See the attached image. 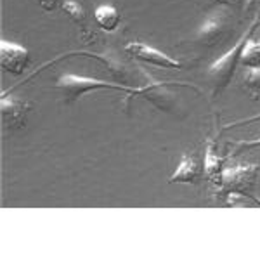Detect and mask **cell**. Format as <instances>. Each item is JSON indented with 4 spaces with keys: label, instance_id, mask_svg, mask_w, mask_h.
<instances>
[{
    "label": "cell",
    "instance_id": "5b68a950",
    "mask_svg": "<svg viewBox=\"0 0 260 260\" xmlns=\"http://www.w3.org/2000/svg\"><path fill=\"white\" fill-rule=\"evenodd\" d=\"M0 64L11 75H23L30 64V50L9 40H0Z\"/></svg>",
    "mask_w": 260,
    "mask_h": 260
},
{
    "label": "cell",
    "instance_id": "3957f363",
    "mask_svg": "<svg viewBox=\"0 0 260 260\" xmlns=\"http://www.w3.org/2000/svg\"><path fill=\"white\" fill-rule=\"evenodd\" d=\"M56 89L62 90L64 98L68 103H73L78 98H82L83 94L90 90L98 89H116V90H127L130 94H137V92H144L142 89H134L128 85H121V83H110L103 80H94L89 77H78V75H62L59 80L56 82Z\"/></svg>",
    "mask_w": 260,
    "mask_h": 260
},
{
    "label": "cell",
    "instance_id": "6da1fadb",
    "mask_svg": "<svg viewBox=\"0 0 260 260\" xmlns=\"http://www.w3.org/2000/svg\"><path fill=\"white\" fill-rule=\"evenodd\" d=\"M257 177H258L257 163H238V165L222 170V177L217 192L229 196V198H234V196H248V198L255 200L253 186ZM255 201L260 203V200Z\"/></svg>",
    "mask_w": 260,
    "mask_h": 260
},
{
    "label": "cell",
    "instance_id": "8992f818",
    "mask_svg": "<svg viewBox=\"0 0 260 260\" xmlns=\"http://www.w3.org/2000/svg\"><path fill=\"white\" fill-rule=\"evenodd\" d=\"M125 50L134 56L136 59H141L144 62H149L153 66H158V68L163 70H180L182 68V62L170 57L169 54L161 52V50L151 47L148 44H142V42H130V44L125 45Z\"/></svg>",
    "mask_w": 260,
    "mask_h": 260
},
{
    "label": "cell",
    "instance_id": "9c48e42d",
    "mask_svg": "<svg viewBox=\"0 0 260 260\" xmlns=\"http://www.w3.org/2000/svg\"><path fill=\"white\" fill-rule=\"evenodd\" d=\"M222 158L215 153V142L208 141L207 148H205V175L212 180L213 184L219 186L222 177Z\"/></svg>",
    "mask_w": 260,
    "mask_h": 260
},
{
    "label": "cell",
    "instance_id": "8fae6325",
    "mask_svg": "<svg viewBox=\"0 0 260 260\" xmlns=\"http://www.w3.org/2000/svg\"><path fill=\"white\" fill-rule=\"evenodd\" d=\"M62 11L66 12V16L73 21V23L80 24L82 31H83V37L85 39H89L90 33H89V28H87V14H85V9L80 6L78 2H73V0H64V2L61 4Z\"/></svg>",
    "mask_w": 260,
    "mask_h": 260
},
{
    "label": "cell",
    "instance_id": "30bf717a",
    "mask_svg": "<svg viewBox=\"0 0 260 260\" xmlns=\"http://www.w3.org/2000/svg\"><path fill=\"white\" fill-rule=\"evenodd\" d=\"M94 19L101 30H104L108 33L115 31L121 23L120 12L113 6H99L98 9L94 11Z\"/></svg>",
    "mask_w": 260,
    "mask_h": 260
},
{
    "label": "cell",
    "instance_id": "5bb4252c",
    "mask_svg": "<svg viewBox=\"0 0 260 260\" xmlns=\"http://www.w3.org/2000/svg\"><path fill=\"white\" fill-rule=\"evenodd\" d=\"M44 11H54L57 7V0H35Z\"/></svg>",
    "mask_w": 260,
    "mask_h": 260
},
{
    "label": "cell",
    "instance_id": "4fadbf2b",
    "mask_svg": "<svg viewBox=\"0 0 260 260\" xmlns=\"http://www.w3.org/2000/svg\"><path fill=\"white\" fill-rule=\"evenodd\" d=\"M245 83L248 89H251L253 92H260V68H255V70H250L245 77Z\"/></svg>",
    "mask_w": 260,
    "mask_h": 260
},
{
    "label": "cell",
    "instance_id": "e0dca14e",
    "mask_svg": "<svg viewBox=\"0 0 260 260\" xmlns=\"http://www.w3.org/2000/svg\"><path fill=\"white\" fill-rule=\"evenodd\" d=\"M257 120H260V115L251 116V118H245V120H238V121H234V123H229V125H225L224 130H228L231 127H236V125H240V123H251V121H257Z\"/></svg>",
    "mask_w": 260,
    "mask_h": 260
},
{
    "label": "cell",
    "instance_id": "7a4b0ae2",
    "mask_svg": "<svg viewBox=\"0 0 260 260\" xmlns=\"http://www.w3.org/2000/svg\"><path fill=\"white\" fill-rule=\"evenodd\" d=\"M255 28V23L250 26V30L241 37L236 44L233 45V49H229L228 52L224 54L222 57H219L213 64L208 68V78L212 82V87H213V94H220L225 87L229 85L231 80H233L234 73H236V68L240 64V57H241V50H243V45H245L246 39L250 37V33L253 31Z\"/></svg>",
    "mask_w": 260,
    "mask_h": 260
},
{
    "label": "cell",
    "instance_id": "ba28073f",
    "mask_svg": "<svg viewBox=\"0 0 260 260\" xmlns=\"http://www.w3.org/2000/svg\"><path fill=\"white\" fill-rule=\"evenodd\" d=\"M201 179V167L194 154H182L177 169L169 179L170 184H198Z\"/></svg>",
    "mask_w": 260,
    "mask_h": 260
},
{
    "label": "cell",
    "instance_id": "277c9868",
    "mask_svg": "<svg viewBox=\"0 0 260 260\" xmlns=\"http://www.w3.org/2000/svg\"><path fill=\"white\" fill-rule=\"evenodd\" d=\"M234 24L228 14L219 12L215 16H210L196 31V40L201 42L207 47H217L224 44L225 40L233 35Z\"/></svg>",
    "mask_w": 260,
    "mask_h": 260
},
{
    "label": "cell",
    "instance_id": "7c38bea8",
    "mask_svg": "<svg viewBox=\"0 0 260 260\" xmlns=\"http://www.w3.org/2000/svg\"><path fill=\"white\" fill-rule=\"evenodd\" d=\"M240 62L250 70L260 68V42L251 40L250 37L246 39L245 45H243V50H241Z\"/></svg>",
    "mask_w": 260,
    "mask_h": 260
},
{
    "label": "cell",
    "instance_id": "2e32d148",
    "mask_svg": "<svg viewBox=\"0 0 260 260\" xmlns=\"http://www.w3.org/2000/svg\"><path fill=\"white\" fill-rule=\"evenodd\" d=\"M207 2H212V4H220V6H231V7H236V6H240L241 2H245V0H207Z\"/></svg>",
    "mask_w": 260,
    "mask_h": 260
},
{
    "label": "cell",
    "instance_id": "ac0fdd59",
    "mask_svg": "<svg viewBox=\"0 0 260 260\" xmlns=\"http://www.w3.org/2000/svg\"><path fill=\"white\" fill-rule=\"evenodd\" d=\"M255 2V0H246V9H248V7L251 6V4H253Z\"/></svg>",
    "mask_w": 260,
    "mask_h": 260
},
{
    "label": "cell",
    "instance_id": "52a82bcc",
    "mask_svg": "<svg viewBox=\"0 0 260 260\" xmlns=\"http://www.w3.org/2000/svg\"><path fill=\"white\" fill-rule=\"evenodd\" d=\"M31 104L28 101L18 99L14 95L7 98L4 95L2 101H0V111H2V123H4V130H19L24 127L26 123V116L28 111H30Z\"/></svg>",
    "mask_w": 260,
    "mask_h": 260
},
{
    "label": "cell",
    "instance_id": "9a60e30c",
    "mask_svg": "<svg viewBox=\"0 0 260 260\" xmlns=\"http://www.w3.org/2000/svg\"><path fill=\"white\" fill-rule=\"evenodd\" d=\"M257 146H260V137H258V139H253V141L236 142V148H257Z\"/></svg>",
    "mask_w": 260,
    "mask_h": 260
}]
</instances>
